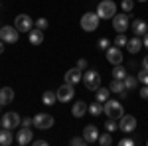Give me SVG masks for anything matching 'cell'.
<instances>
[{
	"instance_id": "f6af8a7d",
	"label": "cell",
	"mask_w": 148,
	"mask_h": 146,
	"mask_svg": "<svg viewBox=\"0 0 148 146\" xmlns=\"http://www.w3.org/2000/svg\"><path fill=\"white\" fill-rule=\"evenodd\" d=\"M0 128H2V121H0Z\"/></svg>"
},
{
	"instance_id": "b9f144b4",
	"label": "cell",
	"mask_w": 148,
	"mask_h": 146,
	"mask_svg": "<svg viewBox=\"0 0 148 146\" xmlns=\"http://www.w3.org/2000/svg\"><path fill=\"white\" fill-rule=\"evenodd\" d=\"M142 67H144V69H148V53L144 56V59H142Z\"/></svg>"
},
{
	"instance_id": "f546056e",
	"label": "cell",
	"mask_w": 148,
	"mask_h": 146,
	"mask_svg": "<svg viewBox=\"0 0 148 146\" xmlns=\"http://www.w3.org/2000/svg\"><path fill=\"white\" fill-rule=\"evenodd\" d=\"M121 8H123V12H132V8H134V0H123L121 2Z\"/></svg>"
},
{
	"instance_id": "cb8c5ba5",
	"label": "cell",
	"mask_w": 148,
	"mask_h": 146,
	"mask_svg": "<svg viewBox=\"0 0 148 146\" xmlns=\"http://www.w3.org/2000/svg\"><path fill=\"white\" fill-rule=\"evenodd\" d=\"M109 89H111V93H116V95L123 93V91H125V81H123V79H113Z\"/></svg>"
},
{
	"instance_id": "8d00e7d4",
	"label": "cell",
	"mask_w": 148,
	"mask_h": 146,
	"mask_svg": "<svg viewBox=\"0 0 148 146\" xmlns=\"http://www.w3.org/2000/svg\"><path fill=\"white\" fill-rule=\"evenodd\" d=\"M32 124H34V119H30V117L22 119V126H32Z\"/></svg>"
},
{
	"instance_id": "83f0119b",
	"label": "cell",
	"mask_w": 148,
	"mask_h": 146,
	"mask_svg": "<svg viewBox=\"0 0 148 146\" xmlns=\"http://www.w3.org/2000/svg\"><path fill=\"white\" fill-rule=\"evenodd\" d=\"M125 89H128V91H132L134 87H136V83H138V77H132V75H126L125 79Z\"/></svg>"
},
{
	"instance_id": "30bf717a",
	"label": "cell",
	"mask_w": 148,
	"mask_h": 146,
	"mask_svg": "<svg viewBox=\"0 0 148 146\" xmlns=\"http://www.w3.org/2000/svg\"><path fill=\"white\" fill-rule=\"evenodd\" d=\"M119 128H121L123 132H126V134L134 132V128H136V117H132V114H123L121 121H119Z\"/></svg>"
},
{
	"instance_id": "44dd1931",
	"label": "cell",
	"mask_w": 148,
	"mask_h": 146,
	"mask_svg": "<svg viewBox=\"0 0 148 146\" xmlns=\"http://www.w3.org/2000/svg\"><path fill=\"white\" fill-rule=\"evenodd\" d=\"M12 142H14V136L10 128H0V146H10Z\"/></svg>"
},
{
	"instance_id": "ba28073f",
	"label": "cell",
	"mask_w": 148,
	"mask_h": 146,
	"mask_svg": "<svg viewBox=\"0 0 148 146\" xmlns=\"http://www.w3.org/2000/svg\"><path fill=\"white\" fill-rule=\"evenodd\" d=\"M53 124H56V119H53L51 114H47V112H38L34 117V126L36 128L47 130V128H51Z\"/></svg>"
},
{
	"instance_id": "ee69618b",
	"label": "cell",
	"mask_w": 148,
	"mask_h": 146,
	"mask_svg": "<svg viewBox=\"0 0 148 146\" xmlns=\"http://www.w3.org/2000/svg\"><path fill=\"white\" fill-rule=\"evenodd\" d=\"M136 2H148V0H136Z\"/></svg>"
},
{
	"instance_id": "6da1fadb",
	"label": "cell",
	"mask_w": 148,
	"mask_h": 146,
	"mask_svg": "<svg viewBox=\"0 0 148 146\" xmlns=\"http://www.w3.org/2000/svg\"><path fill=\"white\" fill-rule=\"evenodd\" d=\"M116 14V4L113 0H101L97 6V16L101 20H113V16Z\"/></svg>"
},
{
	"instance_id": "4316f807",
	"label": "cell",
	"mask_w": 148,
	"mask_h": 146,
	"mask_svg": "<svg viewBox=\"0 0 148 146\" xmlns=\"http://www.w3.org/2000/svg\"><path fill=\"white\" fill-rule=\"evenodd\" d=\"M101 146H111L113 144V136H111V132H103V134H99V140H97Z\"/></svg>"
},
{
	"instance_id": "d4e9b609",
	"label": "cell",
	"mask_w": 148,
	"mask_h": 146,
	"mask_svg": "<svg viewBox=\"0 0 148 146\" xmlns=\"http://www.w3.org/2000/svg\"><path fill=\"white\" fill-rule=\"evenodd\" d=\"M109 95H111V89H107V87H99V89H97V101H99V103L109 101Z\"/></svg>"
},
{
	"instance_id": "52a82bcc",
	"label": "cell",
	"mask_w": 148,
	"mask_h": 146,
	"mask_svg": "<svg viewBox=\"0 0 148 146\" xmlns=\"http://www.w3.org/2000/svg\"><path fill=\"white\" fill-rule=\"evenodd\" d=\"M14 26H16V30H18L20 34H28V32L34 28V20H32L28 14H18L16 20H14Z\"/></svg>"
},
{
	"instance_id": "60d3db41",
	"label": "cell",
	"mask_w": 148,
	"mask_h": 146,
	"mask_svg": "<svg viewBox=\"0 0 148 146\" xmlns=\"http://www.w3.org/2000/svg\"><path fill=\"white\" fill-rule=\"evenodd\" d=\"M142 45H144V47L148 49V32H146L144 36H142Z\"/></svg>"
},
{
	"instance_id": "4dcf8cb0",
	"label": "cell",
	"mask_w": 148,
	"mask_h": 146,
	"mask_svg": "<svg viewBox=\"0 0 148 146\" xmlns=\"http://www.w3.org/2000/svg\"><path fill=\"white\" fill-rule=\"evenodd\" d=\"M126 42H128V38L125 34H119L114 38V45H119V47H126Z\"/></svg>"
},
{
	"instance_id": "d6a6232c",
	"label": "cell",
	"mask_w": 148,
	"mask_h": 146,
	"mask_svg": "<svg viewBox=\"0 0 148 146\" xmlns=\"http://www.w3.org/2000/svg\"><path fill=\"white\" fill-rule=\"evenodd\" d=\"M69 144H73V146H83V144H85V138H83V136H73V138L69 140Z\"/></svg>"
},
{
	"instance_id": "7402d4cb",
	"label": "cell",
	"mask_w": 148,
	"mask_h": 146,
	"mask_svg": "<svg viewBox=\"0 0 148 146\" xmlns=\"http://www.w3.org/2000/svg\"><path fill=\"white\" fill-rule=\"evenodd\" d=\"M56 101H57V93H53V91H46V93L42 95V103H44L46 107H51Z\"/></svg>"
},
{
	"instance_id": "484cf974",
	"label": "cell",
	"mask_w": 148,
	"mask_h": 146,
	"mask_svg": "<svg viewBox=\"0 0 148 146\" xmlns=\"http://www.w3.org/2000/svg\"><path fill=\"white\" fill-rule=\"evenodd\" d=\"M128 73H126V69L119 63V65H114V69H113V79H125Z\"/></svg>"
},
{
	"instance_id": "74e56055",
	"label": "cell",
	"mask_w": 148,
	"mask_h": 146,
	"mask_svg": "<svg viewBox=\"0 0 148 146\" xmlns=\"http://www.w3.org/2000/svg\"><path fill=\"white\" fill-rule=\"evenodd\" d=\"M140 97H142V99H148V85H142V89H140Z\"/></svg>"
},
{
	"instance_id": "9a60e30c",
	"label": "cell",
	"mask_w": 148,
	"mask_h": 146,
	"mask_svg": "<svg viewBox=\"0 0 148 146\" xmlns=\"http://www.w3.org/2000/svg\"><path fill=\"white\" fill-rule=\"evenodd\" d=\"M79 81H83V69L73 67V69H69L67 73H65V83H69V85H77Z\"/></svg>"
},
{
	"instance_id": "1f68e13d",
	"label": "cell",
	"mask_w": 148,
	"mask_h": 146,
	"mask_svg": "<svg viewBox=\"0 0 148 146\" xmlns=\"http://www.w3.org/2000/svg\"><path fill=\"white\" fill-rule=\"evenodd\" d=\"M138 81H140L142 85H148V69H140V73H138Z\"/></svg>"
},
{
	"instance_id": "603a6c76",
	"label": "cell",
	"mask_w": 148,
	"mask_h": 146,
	"mask_svg": "<svg viewBox=\"0 0 148 146\" xmlns=\"http://www.w3.org/2000/svg\"><path fill=\"white\" fill-rule=\"evenodd\" d=\"M89 112H91L93 117H101V112H105V105L99 101H95L89 105Z\"/></svg>"
},
{
	"instance_id": "7a4b0ae2",
	"label": "cell",
	"mask_w": 148,
	"mask_h": 146,
	"mask_svg": "<svg viewBox=\"0 0 148 146\" xmlns=\"http://www.w3.org/2000/svg\"><path fill=\"white\" fill-rule=\"evenodd\" d=\"M103 105H105V114H107L109 119L121 121V117L125 114V109H123V105L116 101V99H109V101H105Z\"/></svg>"
},
{
	"instance_id": "8992f818",
	"label": "cell",
	"mask_w": 148,
	"mask_h": 146,
	"mask_svg": "<svg viewBox=\"0 0 148 146\" xmlns=\"http://www.w3.org/2000/svg\"><path fill=\"white\" fill-rule=\"evenodd\" d=\"M20 38V32L16 30V26H2L0 28V40L4 44H16Z\"/></svg>"
},
{
	"instance_id": "ab89813d",
	"label": "cell",
	"mask_w": 148,
	"mask_h": 146,
	"mask_svg": "<svg viewBox=\"0 0 148 146\" xmlns=\"http://www.w3.org/2000/svg\"><path fill=\"white\" fill-rule=\"evenodd\" d=\"M34 146H47V140H34Z\"/></svg>"
},
{
	"instance_id": "5bb4252c",
	"label": "cell",
	"mask_w": 148,
	"mask_h": 146,
	"mask_svg": "<svg viewBox=\"0 0 148 146\" xmlns=\"http://www.w3.org/2000/svg\"><path fill=\"white\" fill-rule=\"evenodd\" d=\"M32 138H34V132H32L30 126H22V130L16 132V142L20 146H26V144H30V142H34Z\"/></svg>"
},
{
	"instance_id": "2e32d148",
	"label": "cell",
	"mask_w": 148,
	"mask_h": 146,
	"mask_svg": "<svg viewBox=\"0 0 148 146\" xmlns=\"http://www.w3.org/2000/svg\"><path fill=\"white\" fill-rule=\"evenodd\" d=\"M28 34H30V44L32 45H40L42 42H44V30H40V28H36V26L28 32Z\"/></svg>"
},
{
	"instance_id": "7bdbcfd3",
	"label": "cell",
	"mask_w": 148,
	"mask_h": 146,
	"mask_svg": "<svg viewBox=\"0 0 148 146\" xmlns=\"http://www.w3.org/2000/svg\"><path fill=\"white\" fill-rule=\"evenodd\" d=\"M2 51H4V42L0 40V53H2Z\"/></svg>"
},
{
	"instance_id": "836d02e7",
	"label": "cell",
	"mask_w": 148,
	"mask_h": 146,
	"mask_svg": "<svg viewBox=\"0 0 148 146\" xmlns=\"http://www.w3.org/2000/svg\"><path fill=\"white\" fill-rule=\"evenodd\" d=\"M34 26H36V28H40V30H46V28H47V20H46V18H38V20L34 22Z\"/></svg>"
},
{
	"instance_id": "8fae6325",
	"label": "cell",
	"mask_w": 148,
	"mask_h": 146,
	"mask_svg": "<svg viewBox=\"0 0 148 146\" xmlns=\"http://www.w3.org/2000/svg\"><path fill=\"white\" fill-rule=\"evenodd\" d=\"M56 93H57V101L59 103H69L73 99V95H75V89H73V85L65 83V85H61Z\"/></svg>"
},
{
	"instance_id": "e0dca14e",
	"label": "cell",
	"mask_w": 148,
	"mask_h": 146,
	"mask_svg": "<svg viewBox=\"0 0 148 146\" xmlns=\"http://www.w3.org/2000/svg\"><path fill=\"white\" fill-rule=\"evenodd\" d=\"M89 111V107L85 105V101H77L73 107H71V114L75 117V119H81V117H85V112Z\"/></svg>"
},
{
	"instance_id": "d590c367",
	"label": "cell",
	"mask_w": 148,
	"mask_h": 146,
	"mask_svg": "<svg viewBox=\"0 0 148 146\" xmlns=\"http://www.w3.org/2000/svg\"><path fill=\"white\" fill-rule=\"evenodd\" d=\"M119 144H121V146H132V144H134V140H132V138H121Z\"/></svg>"
},
{
	"instance_id": "9c48e42d",
	"label": "cell",
	"mask_w": 148,
	"mask_h": 146,
	"mask_svg": "<svg viewBox=\"0 0 148 146\" xmlns=\"http://www.w3.org/2000/svg\"><path fill=\"white\" fill-rule=\"evenodd\" d=\"M128 26H130V20H128V14H126V12H123V14H114V16H113V28H114V32L125 34L126 30H128Z\"/></svg>"
},
{
	"instance_id": "7c38bea8",
	"label": "cell",
	"mask_w": 148,
	"mask_h": 146,
	"mask_svg": "<svg viewBox=\"0 0 148 146\" xmlns=\"http://www.w3.org/2000/svg\"><path fill=\"white\" fill-rule=\"evenodd\" d=\"M105 51H107V59H109V63H113V65L123 63V51H121L119 45H109Z\"/></svg>"
},
{
	"instance_id": "ac0fdd59",
	"label": "cell",
	"mask_w": 148,
	"mask_h": 146,
	"mask_svg": "<svg viewBox=\"0 0 148 146\" xmlns=\"http://www.w3.org/2000/svg\"><path fill=\"white\" fill-rule=\"evenodd\" d=\"M148 32V24L144 20H134L132 22V34L138 36V38H142V36Z\"/></svg>"
},
{
	"instance_id": "d6986e66",
	"label": "cell",
	"mask_w": 148,
	"mask_h": 146,
	"mask_svg": "<svg viewBox=\"0 0 148 146\" xmlns=\"http://www.w3.org/2000/svg\"><path fill=\"white\" fill-rule=\"evenodd\" d=\"M126 49H128L130 53H138V51L142 49V38H138V36L130 38V40L126 42Z\"/></svg>"
},
{
	"instance_id": "ffe728a7",
	"label": "cell",
	"mask_w": 148,
	"mask_h": 146,
	"mask_svg": "<svg viewBox=\"0 0 148 146\" xmlns=\"http://www.w3.org/2000/svg\"><path fill=\"white\" fill-rule=\"evenodd\" d=\"M14 101V89L10 87H2L0 89V105H8Z\"/></svg>"
},
{
	"instance_id": "277c9868",
	"label": "cell",
	"mask_w": 148,
	"mask_h": 146,
	"mask_svg": "<svg viewBox=\"0 0 148 146\" xmlns=\"http://www.w3.org/2000/svg\"><path fill=\"white\" fill-rule=\"evenodd\" d=\"M0 121H2V128H10V130L18 128V126H20V123H22L20 114H18V112H14V111L0 114Z\"/></svg>"
},
{
	"instance_id": "5b68a950",
	"label": "cell",
	"mask_w": 148,
	"mask_h": 146,
	"mask_svg": "<svg viewBox=\"0 0 148 146\" xmlns=\"http://www.w3.org/2000/svg\"><path fill=\"white\" fill-rule=\"evenodd\" d=\"M83 81H85V87H87L89 91H97L99 87H101V75H99V71H95V69L85 71Z\"/></svg>"
},
{
	"instance_id": "4fadbf2b",
	"label": "cell",
	"mask_w": 148,
	"mask_h": 146,
	"mask_svg": "<svg viewBox=\"0 0 148 146\" xmlns=\"http://www.w3.org/2000/svg\"><path fill=\"white\" fill-rule=\"evenodd\" d=\"M83 138H85V144H95L99 140V128L95 124H87L83 128Z\"/></svg>"
},
{
	"instance_id": "f35d334b",
	"label": "cell",
	"mask_w": 148,
	"mask_h": 146,
	"mask_svg": "<svg viewBox=\"0 0 148 146\" xmlns=\"http://www.w3.org/2000/svg\"><path fill=\"white\" fill-rule=\"evenodd\" d=\"M77 67L79 69H87V61H85V59H79V61H77Z\"/></svg>"
},
{
	"instance_id": "f1b7e54d",
	"label": "cell",
	"mask_w": 148,
	"mask_h": 146,
	"mask_svg": "<svg viewBox=\"0 0 148 146\" xmlns=\"http://www.w3.org/2000/svg\"><path fill=\"white\" fill-rule=\"evenodd\" d=\"M119 128V121H114V119H107L105 121V130L107 132H114Z\"/></svg>"
},
{
	"instance_id": "e575fe53",
	"label": "cell",
	"mask_w": 148,
	"mask_h": 146,
	"mask_svg": "<svg viewBox=\"0 0 148 146\" xmlns=\"http://www.w3.org/2000/svg\"><path fill=\"white\" fill-rule=\"evenodd\" d=\"M99 49H107V47H109V45H111V42H109V40H107V38H101V40H99Z\"/></svg>"
},
{
	"instance_id": "3957f363",
	"label": "cell",
	"mask_w": 148,
	"mask_h": 146,
	"mask_svg": "<svg viewBox=\"0 0 148 146\" xmlns=\"http://www.w3.org/2000/svg\"><path fill=\"white\" fill-rule=\"evenodd\" d=\"M99 22H101V18L97 16V12H85L81 16V28L85 32H95L99 28Z\"/></svg>"
}]
</instances>
